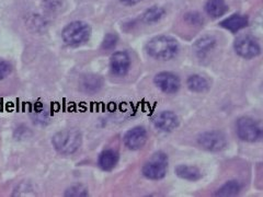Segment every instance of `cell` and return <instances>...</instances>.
<instances>
[{"instance_id": "6da1fadb", "label": "cell", "mask_w": 263, "mask_h": 197, "mask_svg": "<svg viewBox=\"0 0 263 197\" xmlns=\"http://www.w3.org/2000/svg\"><path fill=\"white\" fill-rule=\"evenodd\" d=\"M146 51L151 57L158 61H170L175 58L179 52L177 40L166 35L152 38L146 45Z\"/></svg>"}, {"instance_id": "7a4b0ae2", "label": "cell", "mask_w": 263, "mask_h": 197, "mask_svg": "<svg viewBox=\"0 0 263 197\" xmlns=\"http://www.w3.org/2000/svg\"><path fill=\"white\" fill-rule=\"evenodd\" d=\"M82 137L76 129H64L56 133L52 138V144L57 152L62 154L75 153L81 146Z\"/></svg>"}, {"instance_id": "3957f363", "label": "cell", "mask_w": 263, "mask_h": 197, "mask_svg": "<svg viewBox=\"0 0 263 197\" xmlns=\"http://www.w3.org/2000/svg\"><path fill=\"white\" fill-rule=\"evenodd\" d=\"M91 28L84 21H73L66 26L62 32L64 42L69 46H79L88 42Z\"/></svg>"}, {"instance_id": "277c9868", "label": "cell", "mask_w": 263, "mask_h": 197, "mask_svg": "<svg viewBox=\"0 0 263 197\" xmlns=\"http://www.w3.org/2000/svg\"><path fill=\"white\" fill-rule=\"evenodd\" d=\"M168 155L162 152H155L142 168L143 175L148 180H161L167 174Z\"/></svg>"}, {"instance_id": "5b68a950", "label": "cell", "mask_w": 263, "mask_h": 197, "mask_svg": "<svg viewBox=\"0 0 263 197\" xmlns=\"http://www.w3.org/2000/svg\"><path fill=\"white\" fill-rule=\"evenodd\" d=\"M237 135L247 143L258 142L263 137V128L250 117H240L237 121Z\"/></svg>"}, {"instance_id": "8992f818", "label": "cell", "mask_w": 263, "mask_h": 197, "mask_svg": "<svg viewBox=\"0 0 263 197\" xmlns=\"http://www.w3.org/2000/svg\"><path fill=\"white\" fill-rule=\"evenodd\" d=\"M197 143H199L201 148H203L205 150L217 152L223 150L227 146V139L221 131L210 130L201 134L199 136V139H197Z\"/></svg>"}, {"instance_id": "52a82bcc", "label": "cell", "mask_w": 263, "mask_h": 197, "mask_svg": "<svg viewBox=\"0 0 263 197\" xmlns=\"http://www.w3.org/2000/svg\"><path fill=\"white\" fill-rule=\"evenodd\" d=\"M235 51L236 53L239 55L242 58L246 60H250L253 58V57H257L260 52L261 48L258 42L251 36H240L236 40L235 42Z\"/></svg>"}, {"instance_id": "ba28073f", "label": "cell", "mask_w": 263, "mask_h": 197, "mask_svg": "<svg viewBox=\"0 0 263 197\" xmlns=\"http://www.w3.org/2000/svg\"><path fill=\"white\" fill-rule=\"evenodd\" d=\"M155 85L157 86L162 92L167 94H172L178 92L180 89L181 82L178 76L175 73L169 72V71H162L156 75L155 79Z\"/></svg>"}, {"instance_id": "9c48e42d", "label": "cell", "mask_w": 263, "mask_h": 197, "mask_svg": "<svg viewBox=\"0 0 263 197\" xmlns=\"http://www.w3.org/2000/svg\"><path fill=\"white\" fill-rule=\"evenodd\" d=\"M123 139H124V145L129 150H138L147 142V131L142 126H136L129 129Z\"/></svg>"}, {"instance_id": "30bf717a", "label": "cell", "mask_w": 263, "mask_h": 197, "mask_svg": "<svg viewBox=\"0 0 263 197\" xmlns=\"http://www.w3.org/2000/svg\"><path fill=\"white\" fill-rule=\"evenodd\" d=\"M110 67L113 75L125 76L130 67V58L126 52H115L110 60Z\"/></svg>"}, {"instance_id": "8fae6325", "label": "cell", "mask_w": 263, "mask_h": 197, "mask_svg": "<svg viewBox=\"0 0 263 197\" xmlns=\"http://www.w3.org/2000/svg\"><path fill=\"white\" fill-rule=\"evenodd\" d=\"M154 124L158 129L162 131H171L178 127L179 119L177 115L171 111H163L154 117Z\"/></svg>"}, {"instance_id": "7c38bea8", "label": "cell", "mask_w": 263, "mask_h": 197, "mask_svg": "<svg viewBox=\"0 0 263 197\" xmlns=\"http://www.w3.org/2000/svg\"><path fill=\"white\" fill-rule=\"evenodd\" d=\"M119 162V153L113 149H105L99 155L98 164L103 171H111Z\"/></svg>"}, {"instance_id": "4fadbf2b", "label": "cell", "mask_w": 263, "mask_h": 197, "mask_svg": "<svg viewBox=\"0 0 263 197\" xmlns=\"http://www.w3.org/2000/svg\"><path fill=\"white\" fill-rule=\"evenodd\" d=\"M220 26L230 32H238L248 26V18L242 14H233L221 21Z\"/></svg>"}, {"instance_id": "5bb4252c", "label": "cell", "mask_w": 263, "mask_h": 197, "mask_svg": "<svg viewBox=\"0 0 263 197\" xmlns=\"http://www.w3.org/2000/svg\"><path fill=\"white\" fill-rule=\"evenodd\" d=\"M176 174L186 181H197L202 178L201 171L196 167L186 166V164H180L176 168Z\"/></svg>"}, {"instance_id": "9a60e30c", "label": "cell", "mask_w": 263, "mask_h": 197, "mask_svg": "<svg viewBox=\"0 0 263 197\" xmlns=\"http://www.w3.org/2000/svg\"><path fill=\"white\" fill-rule=\"evenodd\" d=\"M205 10L212 18H219L227 12L228 7L224 0H208Z\"/></svg>"}, {"instance_id": "2e32d148", "label": "cell", "mask_w": 263, "mask_h": 197, "mask_svg": "<svg viewBox=\"0 0 263 197\" xmlns=\"http://www.w3.org/2000/svg\"><path fill=\"white\" fill-rule=\"evenodd\" d=\"M186 85H187V88L190 89L191 91L197 92V93H202V92L208 91L210 88L209 81L200 75H192L189 77L186 80Z\"/></svg>"}, {"instance_id": "e0dca14e", "label": "cell", "mask_w": 263, "mask_h": 197, "mask_svg": "<svg viewBox=\"0 0 263 197\" xmlns=\"http://www.w3.org/2000/svg\"><path fill=\"white\" fill-rule=\"evenodd\" d=\"M216 40L212 36H203L202 38L197 40L196 43L194 44L195 53L200 57H203L206 55L209 52L215 47Z\"/></svg>"}, {"instance_id": "ac0fdd59", "label": "cell", "mask_w": 263, "mask_h": 197, "mask_svg": "<svg viewBox=\"0 0 263 197\" xmlns=\"http://www.w3.org/2000/svg\"><path fill=\"white\" fill-rule=\"evenodd\" d=\"M164 15V9L161 7H157L154 6L149 9L146 10L145 13L143 14V22L147 23V24H152V23H156L162 19V16Z\"/></svg>"}, {"instance_id": "d6986e66", "label": "cell", "mask_w": 263, "mask_h": 197, "mask_svg": "<svg viewBox=\"0 0 263 197\" xmlns=\"http://www.w3.org/2000/svg\"><path fill=\"white\" fill-rule=\"evenodd\" d=\"M241 190V185L238 181H228L216 192V196H235Z\"/></svg>"}, {"instance_id": "ffe728a7", "label": "cell", "mask_w": 263, "mask_h": 197, "mask_svg": "<svg viewBox=\"0 0 263 197\" xmlns=\"http://www.w3.org/2000/svg\"><path fill=\"white\" fill-rule=\"evenodd\" d=\"M102 86V80L98 76H87L82 81V87L87 92H96Z\"/></svg>"}, {"instance_id": "44dd1931", "label": "cell", "mask_w": 263, "mask_h": 197, "mask_svg": "<svg viewBox=\"0 0 263 197\" xmlns=\"http://www.w3.org/2000/svg\"><path fill=\"white\" fill-rule=\"evenodd\" d=\"M88 190L87 187L81 184H75L68 187L67 190L65 191V196H71V197H85L88 196Z\"/></svg>"}, {"instance_id": "7402d4cb", "label": "cell", "mask_w": 263, "mask_h": 197, "mask_svg": "<svg viewBox=\"0 0 263 197\" xmlns=\"http://www.w3.org/2000/svg\"><path fill=\"white\" fill-rule=\"evenodd\" d=\"M118 36L115 34H112V33H109V34H106L104 40H103V43H102V48L106 49V51H111L115 46L118 44Z\"/></svg>"}, {"instance_id": "603a6c76", "label": "cell", "mask_w": 263, "mask_h": 197, "mask_svg": "<svg viewBox=\"0 0 263 197\" xmlns=\"http://www.w3.org/2000/svg\"><path fill=\"white\" fill-rule=\"evenodd\" d=\"M11 65L6 61H0V80L5 79L11 73Z\"/></svg>"}, {"instance_id": "cb8c5ba5", "label": "cell", "mask_w": 263, "mask_h": 197, "mask_svg": "<svg viewBox=\"0 0 263 197\" xmlns=\"http://www.w3.org/2000/svg\"><path fill=\"white\" fill-rule=\"evenodd\" d=\"M120 2L125 6H134V5H137L138 3H141L142 0H120Z\"/></svg>"}, {"instance_id": "d4e9b609", "label": "cell", "mask_w": 263, "mask_h": 197, "mask_svg": "<svg viewBox=\"0 0 263 197\" xmlns=\"http://www.w3.org/2000/svg\"><path fill=\"white\" fill-rule=\"evenodd\" d=\"M258 22H259V24H261V26L263 27V13L259 16V19H258Z\"/></svg>"}]
</instances>
